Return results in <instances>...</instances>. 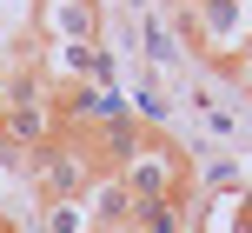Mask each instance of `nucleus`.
<instances>
[{"label":"nucleus","instance_id":"nucleus-1","mask_svg":"<svg viewBox=\"0 0 252 233\" xmlns=\"http://www.w3.org/2000/svg\"><path fill=\"white\" fill-rule=\"evenodd\" d=\"M27 167H33V187L53 200V207H73V200L93 194V167L73 154V147H60V140H53V147H33Z\"/></svg>","mask_w":252,"mask_h":233},{"label":"nucleus","instance_id":"nucleus-2","mask_svg":"<svg viewBox=\"0 0 252 233\" xmlns=\"http://www.w3.org/2000/svg\"><path fill=\"white\" fill-rule=\"evenodd\" d=\"M120 180H126V194H133V207H159V200H173V187H179V160L166 154V147L139 140L133 160L120 167Z\"/></svg>","mask_w":252,"mask_h":233},{"label":"nucleus","instance_id":"nucleus-3","mask_svg":"<svg viewBox=\"0 0 252 233\" xmlns=\"http://www.w3.org/2000/svg\"><path fill=\"white\" fill-rule=\"evenodd\" d=\"M47 27L66 34L73 47H100V13H93V0H53V7H47Z\"/></svg>","mask_w":252,"mask_h":233},{"label":"nucleus","instance_id":"nucleus-4","mask_svg":"<svg viewBox=\"0 0 252 233\" xmlns=\"http://www.w3.org/2000/svg\"><path fill=\"white\" fill-rule=\"evenodd\" d=\"M87 207H93V220H100V233H113V227H133V194H126V180L113 173V180H93V194H87Z\"/></svg>","mask_w":252,"mask_h":233},{"label":"nucleus","instance_id":"nucleus-5","mask_svg":"<svg viewBox=\"0 0 252 233\" xmlns=\"http://www.w3.org/2000/svg\"><path fill=\"white\" fill-rule=\"evenodd\" d=\"M139 233H186V207H173V200H159V207H139L133 213Z\"/></svg>","mask_w":252,"mask_h":233},{"label":"nucleus","instance_id":"nucleus-6","mask_svg":"<svg viewBox=\"0 0 252 233\" xmlns=\"http://www.w3.org/2000/svg\"><path fill=\"white\" fill-rule=\"evenodd\" d=\"M146 53H153V60H166V67H173V34H166L159 20H146Z\"/></svg>","mask_w":252,"mask_h":233},{"label":"nucleus","instance_id":"nucleus-7","mask_svg":"<svg viewBox=\"0 0 252 233\" xmlns=\"http://www.w3.org/2000/svg\"><path fill=\"white\" fill-rule=\"evenodd\" d=\"M0 87H7V60H0Z\"/></svg>","mask_w":252,"mask_h":233},{"label":"nucleus","instance_id":"nucleus-8","mask_svg":"<svg viewBox=\"0 0 252 233\" xmlns=\"http://www.w3.org/2000/svg\"><path fill=\"white\" fill-rule=\"evenodd\" d=\"M246 74H252V47H246Z\"/></svg>","mask_w":252,"mask_h":233},{"label":"nucleus","instance_id":"nucleus-9","mask_svg":"<svg viewBox=\"0 0 252 233\" xmlns=\"http://www.w3.org/2000/svg\"><path fill=\"white\" fill-rule=\"evenodd\" d=\"M179 7H199V0H179Z\"/></svg>","mask_w":252,"mask_h":233},{"label":"nucleus","instance_id":"nucleus-10","mask_svg":"<svg viewBox=\"0 0 252 233\" xmlns=\"http://www.w3.org/2000/svg\"><path fill=\"white\" fill-rule=\"evenodd\" d=\"M133 7H146V0H133Z\"/></svg>","mask_w":252,"mask_h":233}]
</instances>
